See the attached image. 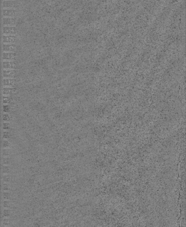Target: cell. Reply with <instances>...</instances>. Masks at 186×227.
<instances>
[{
  "label": "cell",
  "mask_w": 186,
  "mask_h": 227,
  "mask_svg": "<svg viewBox=\"0 0 186 227\" xmlns=\"http://www.w3.org/2000/svg\"><path fill=\"white\" fill-rule=\"evenodd\" d=\"M1 174L18 175L19 169L16 166H4L1 165Z\"/></svg>",
  "instance_id": "6da1fadb"
},
{
  "label": "cell",
  "mask_w": 186,
  "mask_h": 227,
  "mask_svg": "<svg viewBox=\"0 0 186 227\" xmlns=\"http://www.w3.org/2000/svg\"><path fill=\"white\" fill-rule=\"evenodd\" d=\"M19 176L17 175L1 174L2 182L6 183L16 184Z\"/></svg>",
  "instance_id": "7a4b0ae2"
},
{
  "label": "cell",
  "mask_w": 186,
  "mask_h": 227,
  "mask_svg": "<svg viewBox=\"0 0 186 227\" xmlns=\"http://www.w3.org/2000/svg\"><path fill=\"white\" fill-rule=\"evenodd\" d=\"M17 41L16 35H3L2 41L4 44H15Z\"/></svg>",
  "instance_id": "3957f363"
},
{
  "label": "cell",
  "mask_w": 186,
  "mask_h": 227,
  "mask_svg": "<svg viewBox=\"0 0 186 227\" xmlns=\"http://www.w3.org/2000/svg\"><path fill=\"white\" fill-rule=\"evenodd\" d=\"M2 65L4 70H15L17 67V62L15 61H3Z\"/></svg>",
  "instance_id": "277c9868"
},
{
  "label": "cell",
  "mask_w": 186,
  "mask_h": 227,
  "mask_svg": "<svg viewBox=\"0 0 186 227\" xmlns=\"http://www.w3.org/2000/svg\"><path fill=\"white\" fill-rule=\"evenodd\" d=\"M2 32L3 35H16L17 29L15 26H3Z\"/></svg>",
  "instance_id": "5b68a950"
},
{
  "label": "cell",
  "mask_w": 186,
  "mask_h": 227,
  "mask_svg": "<svg viewBox=\"0 0 186 227\" xmlns=\"http://www.w3.org/2000/svg\"><path fill=\"white\" fill-rule=\"evenodd\" d=\"M16 111L17 110L14 105H3V114H15Z\"/></svg>",
  "instance_id": "8992f818"
},
{
  "label": "cell",
  "mask_w": 186,
  "mask_h": 227,
  "mask_svg": "<svg viewBox=\"0 0 186 227\" xmlns=\"http://www.w3.org/2000/svg\"><path fill=\"white\" fill-rule=\"evenodd\" d=\"M2 24L4 26H15L16 19L15 18H3Z\"/></svg>",
  "instance_id": "52a82bcc"
},
{
  "label": "cell",
  "mask_w": 186,
  "mask_h": 227,
  "mask_svg": "<svg viewBox=\"0 0 186 227\" xmlns=\"http://www.w3.org/2000/svg\"><path fill=\"white\" fill-rule=\"evenodd\" d=\"M1 164L4 166H15V161L13 157H2Z\"/></svg>",
  "instance_id": "ba28073f"
},
{
  "label": "cell",
  "mask_w": 186,
  "mask_h": 227,
  "mask_svg": "<svg viewBox=\"0 0 186 227\" xmlns=\"http://www.w3.org/2000/svg\"><path fill=\"white\" fill-rule=\"evenodd\" d=\"M2 49L3 52L15 53L17 50L16 44H3Z\"/></svg>",
  "instance_id": "9c48e42d"
},
{
  "label": "cell",
  "mask_w": 186,
  "mask_h": 227,
  "mask_svg": "<svg viewBox=\"0 0 186 227\" xmlns=\"http://www.w3.org/2000/svg\"><path fill=\"white\" fill-rule=\"evenodd\" d=\"M17 11L15 9H4L2 10V15L4 18H14Z\"/></svg>",
  "instance_id": "30bf717a"
},
{
  "label": "cell",
  "mask_w": 186,
  "mask_h": 227,
  "mask_svg": "<svg viewBox=\"0 0 186 227\" xmlns=\"http://www.w3.org/2000/svg\"><path fill=\"white\" fill-rule=\"evenodd\" d=\"M18 3L16 1H3L2 7L4 9H14L18 6Z\"/></svg>",
  "instance_id": "8fae6325"
},
{
  "label": "cell",
  "mask_w": 186,
  "mask_h": 227,
  "mask_svg": "<svg viewBox=\"0 0 186 227\" xmlns=\"http://www.w3.org/2000/svg\"><path fill=\"white\" fill-rule=\"evenodd\" d=\"M16 53L3 52L2 53V59L3 61H15Z\"/></svg>",
  "instance_id": "7c38bea8"
},
{
  "label": "cell",
  "mask_w": 186,
  "mask_h": 227,
  "mask_svg": "<svg viewBox=\"0 0 186 227\" xmlns=\"http://www.w3.org/2000/svg\"><path fill=\"white\" fill-rule=\"evenodd\" d=\"M16 74L15 70H3V77L4 79H13Z\"/></svg>",
  "instance_id": "4fadbf2b"
},
{
  "label": "cell",
  "mask_w": 186,
  "mask_h": 227,
  "mask_svg": "<svg viewBox=\"0 0 186 227\" xmlns=\"http://www.w3.org/2000/svg\"><path fill=\"white\" fill-rule=\"evenodd\" d=\"M15 149H1V157H12L15 155Z\"/></svg>",
  "instance_id": "5bb4252c"
},
{
  "label": "cell",
  "mask_w": 186,
  "mask_h": 227,
  "mask_svg": "<svg viewBox=\"0 0 186 227\" xmlns=\"http://www.w3.org/2000/svg\"><path fill=\"white\" fill-rule=\"evenodd\" d=\"M16 184L6 183L2 182V190L3 192H11L15 188Z\"/></svg>",
  "instance_id": "9a60e30c"
},
{
  "label": "cell",
  "mask_w": 186,
  "mask_h": 227,
  "mask_svg": "<svg viewBox=\"0 0 186 227\" xmlns=\"http://www.w3.org/2000/svg\"><path fill=\"white\" fill-rule=\"evenodd\" d=\"M15 114H2V121L3 122H10V123H13L15 120Z\"/></svg>",
  "instance_id": "2e32d148"
},
{
  "label": "cell",
  "mask_w": 186,
  "mask_h": 227,
  "mask_svg": "<svg viewBox=\"0 0 186 227\" xmlns=\"http://www.w3.org/2000/svg\"><path fill=\"white\" fill-rule=\"evenodd\" d=\"M16 82L15 79H3V85L4 87H14Z\"/></svg>",
  "instance_id": "e0dca14e"
},
{
  "label": "cell",
  "mask_w": 186,
  "mask_h": 227,
  "mask_svg": "<svg viewBox=\"0 0 186 227\" xmlns=\"http://www.w3.org/2000/svg\"><path fill=\"white\" fill-rule=\"evenodd\" d=\"M16 92L14 87H4L2 90L3 95L4 96H12V94Z\"/></svg>",
  "instance_id": "ac0fdd59"
},
{
  "label": "cell",
  "mask_w": 186,
  "mask_h": 227,
  "mask_svg": "<svg viewBox=\"0 0 186 227\" xmlns=\"http://www.w3.org/2000/svg\"><path fill=\"white\" fill-rule=\"evenodd\" d=\"M15 100L12 96H3L2 102L3 105H14Z\"/></svg>",
  "instance_id": "d6986e66"
},
{
  "label": "cell",
  "mask_w": 186,
  "mask_h": 227,
  "mask_svg": "<svg viewBox=\"0 0 186 227\" xmlns=\"http://www.w3.org/2000/svg\"><path fill=\"white\" fill-rule=\"evenodd\" d=\"M3 207L4 209H10L12 210H15V209H17L16 205L12 201L4 200L3 202Z\"/></svg>",
  "instance_id": "ffe728a7"
},
{
  "label": "cell",
  "mask_w": 186,
  "mask_h": 227,
  "mask_svg": "<svg viewBox=\"0 0 186 227\" xmlns=\"http://www.w3.org/2000/svg\"><path fill=\"white\" fill-rule=\"evenodd\" d=\"M13 135L11 131H5L2 130V140L10 141L13 137Z\"/></svg>",
  "instance_id": "44dd1931"
},
{
  "label": "cell",
  "mask_w": 186,
  "mask_h": 227,
  "mask_svg": "<svg viewBox=\"0 0 186 227\" xmlns=\"http://www.w3.org/2000/svg\"><path fill=\"white\" fill-rule=\"evenodd\" d=\"M2 149H14V145L8 140H2Z\"/></svg>",
  "instance_id": "7402d4cb"
},
{
  "label": "cell",
  "mask_w": 186,
  "mask_h": 227,
  "mask_svg": "<svg viewBox=\"0 0 186 227\" xmlns=\"http://www.w3.org/2000/svg\"><path fill=\"white\" fill-rule=\"evenodd\" d=\"M13 123L3 122V130H5V131H11L12 129V128H13Z\"/></svg>",
  "instance_id": "603a6c76"
},
{
  "label": "cell",
  "mask_w": 186,
  "mask_h": 227,
  "mask_svg": "<svg viewBox=\"0 0 186 227\" xmlns=\"http://www.w3.org/2000/svg\"><path fill=\"white\" fill-rule=\"evenodd\" d=\"M13 210L4 209L3 210V217L4 218H10L12 213Z\"/></svg>",
  "instance_id": "cb8c5ba5"
},
{
  "label": "cell",
  "mask_w": 186,
  "mask_h": 227,
  "mask_svg": "<svg viewBox=\"0 0 186 227\" xmlns=\"http://www.w3.org/2000/svg\"><path fill=\"white\" fill-rule=\"evenodd\" d=\"M12 220L10 218H4L3 219V227H10L12 223Z\"/></svg>",
  "instance_id": "d4e9b609"
},
{
  "label": "cell",
  "mask_w": 186,
  "mask_h": 227,
  "mask_svg": "<svg viewBox=\"0 0 186 227\" xmlns=\"http://www.w3.org/2000/svg\"><path fill=\"white\" fill-rule=\"evenodd\" d=\"M2 196L4 200L12 201V193L11 192H3L2 193Z\"/></svg>",
  "instance_id": "484cf974"
},
{
  "label": "cell",
  "mask_w": 186,
  "mask_h": 227,
  "mask_svg": "<svg viewBox=\"0 0 186 227\" xmlns=\"http://www.w3.org/2000/svg\"></svg>",
  "instance_id": "4316f807"
}]
</instances>
